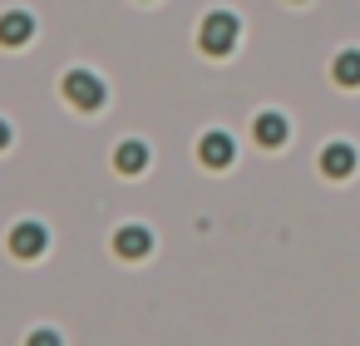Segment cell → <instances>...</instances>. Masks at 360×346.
Listing matches in <instances>:
<instances>
[{
    "label": "cell",
    "mask_w": 360,
    "mask_h": 346,
    "mask_svg": "<svg viewBox=\"0 0 360 346\" xmlns=\"http://www.w3.org/2000/svg\"><path fill=\"white\" fill-rule=\"evenodd\" d=\"M237 40H242V20H237L232 11H207V16H202V25H198V45H202V55L222 60V55L237 50Z\"/></svg>",
    "instance_id": "1"
},
{
    "label": "cell",
    "mask_w": 360,
    "mask_h": 346,
    "mask_svg": "<svg viewBox=\"0 0 360 346\" xmlns=\"http://www.w3.org/2000/svg\"><path fill=\"white\" fill-rule=\"evenodd\" d=\"M60 94L75 104V109H84V114H94V109H104V99H109V85L94 75V70H84V65H75V70H65V80H60Z\"/></svg>",
    "instance_id": "2"
},
{
    "label": "cell",
    "mask_w": 360,
    "mask_h": 346,
    "mask_svg": "<svg viewBox=\"0 0 360 346\" xmlns=\"http://www.w3.org/2000/svg\"><path fill=\"white\" fill-rule=\"evenodd\" d=\"M45 247H50V228H45V223H35V218H20V223L11 228V252H15L20 262H35V257H45Z\"/></svg>",
    "instance_id": "3"
},
{
    "label": "cell",
    "mask_w": 360,
    "mask_h": 346,
    "mask_svg": "<svg viewBox=\"0 0 360 346\" xmlns=\"http://www.w3.org/2000/svg\"><path fill=\"white\" fill-rule=\"evenodd\" d=\"M198 159H202V168H232V159H237V144H232V134H222V129H207V134L198 139Z\"/></svg>",
    "instance_id": "4"
},
{
    "label": "cell",
    "mask_w": 360,
    "mask_h": 346,
    "mask_svg": "<svg viewBox=\"0 0 360 346\" xmlns=\"http://www.w3.org/2000/svg\"><path fill=\"white\" fill-rule=\"evenodd\" d=\"M355 168H360V154H355L345 139H330V144L321 149V173H326V178H350Z\"/></svg>",
    "instance_id": "5"
},
{
    "label": "cell",
    "mask_w": 360,
    "mask_h": 346,
    "mask_svg": "<svg viewBox=\"0 0 360 346\" xmlns=\"http://www.w3.org/2000/svg\"><path fill=\"white\" fill-rule=\"evenodd\" d=\"M114 252H119L124 262H139V257L153 252V233H148L143 223H124V228L114 233Z\"/></svg>",
    "instance_id": "6"
},
{
    "label": "cell",
    "mask_w": 360,
    "mask_h": 346,
    "mask_svg": "<svg viewBox=\"0 0 360 346\" xmlns=\"http://www.w3.org/2000/svg\"><path fill=\"white\" fill-rule=\"evenodd\" d=\"M30 40H35V16L30 11H6V16H0V45L20 50Z\"/></svg>",
    "instance_id": "7"
},
{
    "label": "cell",
    "mask_w": 360,
    "mask_h": 346,
    "mask_svg": "<svg viewBox=\"0 0 360 346\" xmlns=\"http://www.w3.org/2000/svg\"><path fill=\"white\" fill-rule=\"evenodd\" d=\"M252 134H257V144H262V149H281V144H286V134H291V124H286V114L266 109V114H257V119H252Z\"/></svg>",
    "instance_id": "8"
},
{
    "label": "cell",
    "mask_w": 360,
    "mask_h": 346,
    "mask_svg": "<svg viewBox=\"0 0 360 346\" xmlns=\"http://www.w3.org/2000/svg\"><path fill=\"white\" fill-rule=\"evenodd\" d=\"M148 163H153V154H148V144H143V139H124V144L114 149V168H119V173H129V178H134V173H143Z\"/></svg>",
    "instance_id": "9"
},
{
    "label": "cell",
    "mask_w": 360,
    "mask_h": 346,
    "mask_svg": "<svg viewBox=\"0 0 360 346\" xmlns=\"http://www.w3.org/2000/svg\"><path fill=\"white\" fill-rule=\"evenodd\" d=\"M330 80H335L340 89H360V50H340V55L330 60Z\"/></svg>",
    "instance_id": "10"
},
{
    "label": "cell",
    "mask_w": 360,
    "mask_h": 346,
    "mask_svg": "<svg viewBox=\"0 0 360 346\" xmlns=\"http://www.w3.org/2000/svg\"><path fill=\"white\" fill-rule=\"evenodd\" d=\"M25 346H65V341H60V331L40 326V331H30V336H25Z\"/></svg>",
    "instance_id": "11"
},
{
    "label": "cell",
    "mask_w": 360,
    "mask_h": 346,
    "mask_svg": "<svg viewBox=\"0 0 360 346\" xmlns=\"http://www.w3.org/2000/svg\"><path fill=\"white\" fill-rule=\"evenodd\" d=\"M6 149H11V124L0 119V154H6Z\"/></svg>",
    "instance_id": "12"
},
{
    "label": "cell",
    "mask_w": 360,
    "mask_h": 346,
    "mask_svg": "<svg viewBox=\"0 0 360 346\" xmlns=\"http://www.w3.org/2000/svg\"><path fill=\"white\" fill-rule=\"evenodd\" d=\"M296 6H301V0H296Z\"/></svg>",
    "instance_id": "13"
}]
</instances>
